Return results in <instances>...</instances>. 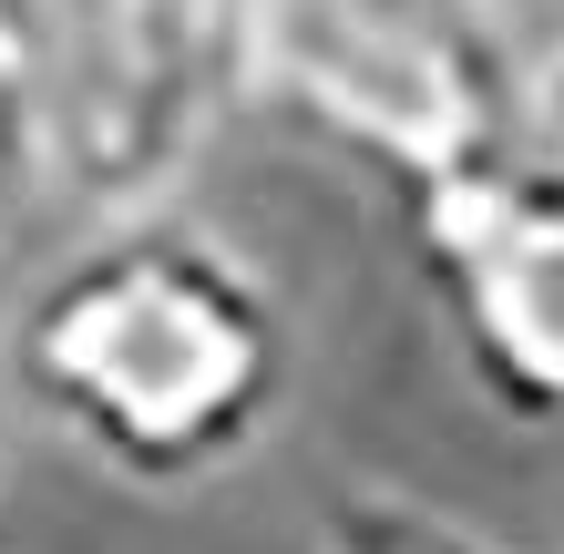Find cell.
Listing matches in <instances>:
<instances>
[{
	"mask_svg": "<svg viewBox=\"0 0 564 554\" xmlns=\"http://www.w3.org/2000/svg\"><path fill=\"white\" fill-rule=\"evenodd\" d=\"M0 380L42 432L123 493L185 503L278 432L297 308L226 226L164 206L73 226L0 318Z\"/></svg>",
	"mask_w": 564,
	"mask_h": 554,
	"instance_id": "obj_1",
	"label": "cell"
},
{
	"mask_svg": "<svg viewBox=\"0 0 564 554\" xmlns=\"http://www.w3.org/2000/svg\"><path fill=\"white\" fill-rule=\"evenodd\" d=\"M31 175L73 226L164 216L247 123V0H0Z\"/></svg>",
	"mask_w": 564,
	"mask_h": 554,
	"instance_id": "obj_2",
	"label": "cell"
},
{
	"mask_svg": "<svg viewBox=\"0 0 564 554\" xmlns=\"http://www.w3.org/2000/svg\"><path fill=\"white\" fill-rule=\"evenodd\" d=\"M247 113L411 206L534 134V83L462 0H247Z\"/></svg>",
	"mask_w": 564,
	"mask_h": 554,
	"instance_id": "obj_3",
	"label": "cell"
},
{
	"mask_svg": "<svg viewBox=\"0 0 564 554\" xmlns=\"http://www.w3.org/2000/svg\"><path fill=\"white\" fill-rule=\"evenodd\" d=\"M452 370L513 432H564V144L523 134L401 206Z\"/></svg>",
	"mask_w": 564,
	"mask_h": 554,
	"instance_id": "obj_4",
	"label": "cell"
},
{
	"mask_svg": "<svg viewBox=\"0 0 564 554\" xmlns=\"http://www.w3.org/2000/svg\"><path fill=\"white\" fill-rule=\"evenodd\" d=\"M318 554H523L503 534L462 524L452 503L411 493V482H339V493L318 503Z\"/></svg>",
	"mask_w": 564,
	"mask_h": 554,
	"instance_id": "obj_5",
	"label": "cell"
},
{
	"mask_svg": "<svg viewBox=\"0 0 564 554\" xmlns=\"http://www.w3.org/2000/svg\"><path fill=\"white\" fill-rule=\"evenodd\" d=\"M462 11H473L492 42L513 52V73H523V83H544V62L564 52V0H462Z\"/></svg>",
	"mask_w": 564,
	"mask_h": 554,
	"instance_id": "obj_6",
	"label": "cell"
},
{
	"mask_svg": "<svg viewBox=\"0 0 564 554\" xmlns=\"http://www.w3.org/2000/svg\"><path fill=\"white\" fill-rule=\"evenodd\" d=\"M42 206V175H31V113H21V83H11V52H0V237L11 216Z\"/></svg>",
	"mask_w": 564,
	"mask_h": 554,
	"instance_id": "obj_7",
	"label": "cell"
},
{
	"mask_svg": "<svg viewBox=\"0 0 564 554\" xmlns=\"http://www.w3.org/2000/svg\"><path fill=\"white\" fill-rule=\"evenodd\" d=\"M534 134H544V144H564V52L544 62V83H534Z\"/></svg>",
	"mask_w": 564,
	"mask_h": 554,
	"instance_id": "obj_8",
	"label": "cell"
},
{
	"mask_svg": "<svg viewBox=\"0 0 564 554\" xmlns=\"http://www.w3.org/2000/svg\"><path fill=\"white\" fill-rule=\"evenodd\" d=\"M0 554H11V524H0Z\"/></svg>",
	"mask_w": 564,
	"mask_h": 554,
	"instance_id": "obj_9",
	"label": "cell"
}]
</instances>
